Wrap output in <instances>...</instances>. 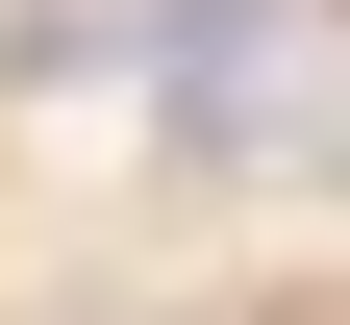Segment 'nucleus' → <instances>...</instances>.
I'll list each match as a JSON object with an SVG mask.
<instances>
[{"instance_id":"f257e3e1","label":"nucleus","mask_w":350,"mask_h":325,"mask_svg":"<svg viewBox=\"0 0 350 325\" xmlns=\"http://www.w3.org/2000/svg\"><path fill=\"white\" fill-rule=\"evenodd\" d=\"M125 101H150L200 175L300 151V101H325V0H125Z\"/></svg>"},{"instance_id":"f03ea898","label":"nucleus","mask_w":350,"mask_h":325,"mask_svg":"<svg viewBox=\"0 0 350 325\" xmlns=\"http://www.w3.org/2000/svg\"><path fill=\"white\" fill-rule=\"evenodd\" d=\"M325 175H350V151H325Z\"/></svg>"}]
</instances>
